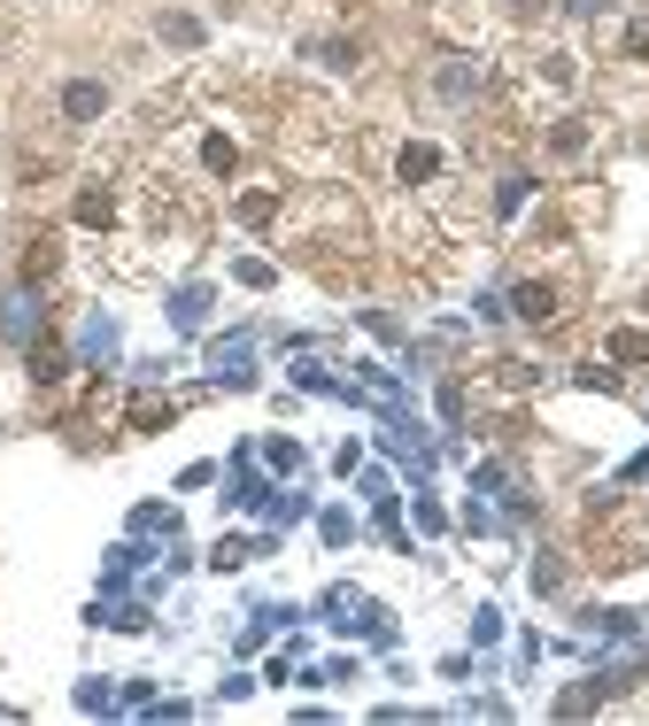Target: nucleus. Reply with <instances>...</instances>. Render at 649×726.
<instances>
[{"mask_svg":"<svg viewBox=\"0 0 649 726\" xmlns=\"http://www.w3.org/2000/svg\"><path fill=\"white\" fill-rule=\"evenodd\" d=\"M39 333H47V294H39V286H8V294H0V341H8V349H31Z\"/></svg>","mask_w":649,"mask_h":726,"instance_id":"f257e3e1","label":"nucleus"},{"mask_svg":"<svg viewBox=\"0 0 649 726\" xmlns=\"http://www.w3.org/2000/svg\"><path fill=\"white\" fill-rule=\"evenodd\" d=\"M209 379L232 386V394H248V386H256V333H224V341H209Z\"/></svg>","mask_w":649,"mask_h":726,"instance_id":"f03ea898","label":"nucleus"},{"mask_svg":"<svg viewBox=\"0 0 649 726\" xmlns=\"http://www.w3.org/2000/svg\"><path fill=\"white\" fill-rule=\"evenodd\" d=\"M224 511H263L271 503V480L256 472V448H232V464H224Z\"/></svg>","mask_w":649,"mask_h":726,"instance_id":"7ed1b4c3","label":"nucleus"},{"mask_svg":"<svg viewBox=\"0 0 649 726\" xmlns=\"http://www.w3.org/2000/svg\"><path fill=\"white\" fill-rule=\"evenodd\" d=\"M62 117H70V124H101V117H109V85H101V78H70V85H62Z\"/></svg>","mask_w":649,"mask_h":726,"instance_id":"20e7f679","label":"nucleus"},{"mask_svg":"<svg viewBox=\"0 0 649 726\" xmlns=\"http://www.w3.org/2000/svg\"><path fill=\"white\" fill-rule=\"evenodd\" d=\"M162 310H170V333H186V341H193V333L209 325V286L193 279V286H178V294H170Z\"/></svg>","mask_w":649,"mask_h":726,"instance_id":"39448f33","label":"nucleus"},{"mask_svg":"<svg viewBox=\"0 0 649 726\" xmlns=\"http://www.w3.org/2000/svg\"><path fill=\"white\" fill-rule=\"evenodd\" d=\"M140 572H148V548H140V542H117V548H109V564H101V595H124Z\"/></svg>","mask_w":649,"mask_h":726,"instance_id":"423d86ee","label":"nucleus"},{"mask_svg":"<svg viewBox=\"0 0 649 726\" xmlns=\"http://www.w3.org/2000/svg\"><path fill=\"white\" fill-rule=\"evenodd\" d=\"M117 349H124V333H117V317H86V333H78V363H117Z\"/></svg>","mask_w":649,"mask_h":726,"instance_id":"0eeeda50","label":"nucleus"},{"mask_svg":"<svg viewBox=\"0 0 649 726\" xmlns=\"http://www.w3.org/2000/svg\"><path fill=\"white\" fill-rule=\"evenodd\" d=\"M23 363H31V379H39V386H54V379H70L78 349H62V341H47V333H39V341L23 349Z\"/></svg>","mask_w":649,"mask_h":726,"instance_id":"6e6552de","label":"nucleus"},{"mask_svg":"<svg viewBox=\"0 0 649 726\" xmlns=\"http://www.w3.org/2000/svg\"><path fill=\"white\" fill-rule=\"evenodd\" d=\"M510 317H526V325H549V317H557V286H541V279L510 286Z\"/></svg>","mask_w":649,"mask_h":726,"instance_id":"1a4fd4ad","label":"nucleus"},{"mask_svg":"<svg viewBox=\"0 0 649 726\" xmlns=\"http://www.w3.org/2000/svg\"><path fill=\"white\" fill-rule=\"evenodd\" d=\"M580 626L603 634V642H642V611H619V603H611V611H588Z\"/></svg>","mask_w":649,"mask_h":726,"instance_id":"9d476101","label":"nucleus"},{"mask_svg":"<svg viewBox=\"0 0 649 726\" xmlns=\"http://www.w3.org/2000/svg\"><path fill=\"white\" fill-rule=\"evenodd\" d=\"M256 456H263V464H271L279 480H294V472H310V456H302V441H294V433H271V441H263Z\"/></svg>","mask_w":649,"mask_h":726,"instance_id":"9b49d317","label":"nucleus"},{"mask_svg":"<svg viewBox=\"0 0 649 726\" xmlns=\"http://www.w3.org/2000/svg\"><path fill=\"white\" fill-rule=\"evenodd\" d=\"M263 518H271V526H302V518H310V495H302V487H271Z\"/></svg>","mask_w":649,"mask_h":726,"instance_id":"f8f14e48","label":"nucleus"},{"mask_svg":"<svg viewBox=\"0 0 649 726\" xmlns=\"http://www.w3.org/2000/svg\"><path fill=\"white\" fill-rule=\"evenodd\" d=\"M395 171H402V185H426L433 171H441V148H426V140H418V148H402V163H395Z\"/></svg>","mask_w":649,"mask_h":726,"instance_id":"ddd939ff","label":"nucleus"},{"mask_svg":"<svg viewBox=\"0 0 649 726\" xmlns=\"http://www.w3.org/2000/svg\"><path fill=\"white\" fill-rule=\"evenodd\" d=\"M356 603H363V595L340 579V587H324V595H318V618H324V626H348V618H356Z\"/></svg>","mask_w":649,"mask_h":726,"instance_id":"4468645a","label":"nucleus"},{"mask_svg":"<svg viewBox=\"0 0 649 726\" xmlns=\"http://www.w3.org/2000/svg\"><path fill=\"white\" fill-rule=\"evenodd\" d=\"M132 534H162V542H178V511H170V503H140V511H132Z\"/></svg>","mask_w":649,"mask_h":726,"instance_id":"2eb2a0df","label":"nucleus"},{"mask_svg":"<svg viewBox=\"0 0 649 726\" xmlns=\"http://www.w3.org/2000/svg\"><path fill=\"white\" fill-rule=\"evenodd\" d=\"M318 534H324V548H348V542H356V511H340V503L318 511Z\"/></svg>","mask_w":649,"mask_h":726,"instance_id":"dca6fc26","label":"nucleus"},{"mask_svg":"<svg viewBox=\"0 0 649 726\" xmlns=\"http://www.w3.org/2000/svg\"><path fill=\"white\" fill-rule=\"evenodd\" d=\"M441 93H449V101H472V93H480V62H449V70H441Z\"/></svg>","mask_w":649,"mask_h":726,"instance_id":"f3484780","label":"nucleus"},{"mask_svg":"<svg viewBox=\"0 0 649 726\" xmlns=\"http://www.w3.org/2000/svg\"><path fill=\"white\" fill-rule=\"evenodd\" d=\"M410 518H418V534H449V511L433 503V487H418V495H410Z\"/></svg>","mask_w":649,"mask_h":726,"instance_id":"a211bd4d","label":"nucleus"},{"mask_svg":"<svg viewBox=\"0 0 649 726\" xmlns=\"http://www.w3.org/2000/svg\"><path fill=\"white\" fill-rule=\"evenodd\" d=\"M78 712H101V719H109V712H117V688H109L101 673H86V680H78Z\"/></svg>","mask_w":649,"mask_h":726,"instance_id":"6ab92c4d","label":"nucleus"},{"mask_svg":"<svg viewBox=\"0 0 649 726\" xmlns=\"http://www.w3.org/2000/svg\"><path fill=\"white\" fill-rule=\"evenodd\" d=\"M170 417H178V410H170V402H156V394H140V402H132V433H162Z\"/></svg>","mask_w":649,"mask_h":726,"instance_id":"aec40b11","label":"nucleus"},{"mask_svg":"<svg viewBox=\"0 0 649 726\" xmlns=\"http://www.w3.org/2000/svg\"><path fill=\"white\" fill-rule=\"evenodd\" d=\"M495 642H502V611L480 603V611H472V649H495Z\"/></svg>","mask_w":649,"mask_h":726,"instance_id":"412c9836","label":"nucleus"},{"mask_svg":"<svg viewBox=\"0 0 649 726\" xmlns=\"http://www.w3.org/2000/svg\"><path fill=\"white\" fill-rule=\"evenodd\" d=\"M109 216H117V201H109L101 185H86V193H78V224H109Z\"/></svg>","mask_w":649,"mask_h":726,"instance_id":"4be33fe9","label":"nucleus"},{"mask_svg":"<svg viewBox=\"0 0 649 726\" xmlns=\"http://www.w3.org/2000/svg\"><path fill=\"white\" fill-rule=\"evenodd\" d=\"M156 31L170 39V47H201V16H162Z\"/></svg>","mask_w":649,"mask_h":726,"instance_id":"5701e85b","label":"nucleus"},{"mask_svg":"<svg viewBox=\"0 0 649 726\" xmlns=\"http://www.w3.org/2000/svg\"><path fill=\"white\" fill-rule=\"evenodd\" d=\"M526 193H533V179H502V185H495V216H518Z\"/></svg>","mask_w":649,"mask_h":726,"instance_id":"b1692460","label":"nucleus"},{"mask_svg":"<svg viewBox=\"0 0 649 726\" xmlns=\"http://www.w3.org/2000/svg\"><path fill=\"white\" fill-rule=\"evenodd\" d=\"M279 216V193H240V224H271Z\"/></svg>","mask_w":649,"mask_h":726,"instance_id":"393cba45","label":"nucleus"},{"mask_svg":"<svg viewBox=\"0 0 649 726\" xmlns=\"http://www.w3.org/2000/svg\"><path fill=\"white\" fill-rule=\"evenodd\" d=\"M611 363H649V333H611Z\"/></svg>","mask_w":649,"mask_h":726,"instance_id":"a878e982","label":"nucleus"},{"mask_svg":"<svg viewBox=\"0 0 649 726\" xmlns=\"http://www.w3.org/2000/svg\"><path fill=\"white\" fill-rule=\"evenodd\" d=\"M201 163H209V171H217V179H224V171H232V163H240V155H232V140H224V132H217V140H201Z\"/></svg>","mask_w":649,"mask_h":726,"instance_id":"bb28decb","label":"nucleus"},{"mask_svg":"<svg viewBox=\"0 0 649 726\" xmlns=\"http://www.w3.org/2000/svg\"><path fill=\"white\" fill-rule=\"evenodd\" d=\"M232 279H240V286H271V279H279V271H271V263H263V255H240V263H232Z\"/></svg>","mask_w":649,"mask_h":726,"instance_id":"cd10ccee","label":"nucleus"},{"mask_svg":"<svg viewBox=\"0 0 649 726\" xmlns=\"http://www.w3.org/2000/svg\"><path fill=\"white\" fill-rule=\"evenodd\" d=\"M363 325H371V333H379V341H387V349H410V333H402V325H395V317H387V310H363Z\"/></svg>","mask_w":649,"mask_h":726,"instance_id":"c85d7f7f","label":"nucleus"},{"mask_svg":"<svg viewBox=\"0 0 649 726\" xmlns=\"http://www.w3.org/2000/svg\"><path fill=\"white\" fill-rule=\"evenodd\" d=\"M526 579H533V595H557V587H565V564H557V556H541Z\"/></svg>","mask_w":649,"mask_h":726,"instance_id":"c756f323","label":"nucleus"},{"mask_svg":"<svg viewBox=\"0 0 649 726\" xmlns=\"http://www.w3.org/2000/svg\"><path fill=\"white\" fill-rule=\"evenodd\" d=\"M318 54H324V70H356V39H324Z\"/></svg>","mask_w":649,"mask_h":726,"instance_id":"7c9ffc66","label":"nucleus"},{"mask_svg":"<svg viewBox=\"0 0 649 726\" xmlns=\"http://www.w3.org/2000/svg\"><path fill=\"white\" fill-rule=\"evenodd\" d=\"M580 386H596V394H619V371H603V363H588V371H572Z\"/></svg>","mask_w":649,"mask_h":726,"instance_id":"2f4dec72","label":"nucleus"},{"mask_svg":"<svg viewBox=\"0 0 649 726\" xmlns=\"http://www.w3.org/2000/svg\"><path fill=\"white\" fill-rule=\"evenodd\" d=\"M549 140H557V155H580V148H588V132H580V124H557Z\"/></svg>","mask_w":649,"mask_h":726,"instance_id":"473e14b6","label":"nucleus"},{"mask_svg":"<svg viewBox=\"0 0 649 726\" xmlns=\"http://www.w3.org/2000/svg\"><path fill=\"white\" fill-rule=\"evenodd\" d=\"M603 8H611V0H565V16H580V23H588V16H603Z\"/></svg>","mask_w":649,"mask_h":726,"instance_id":"72a5a7b5","label":"nucleus"},{"mask_svg":"<svg viewBox=\"0 0 649 726\" xmlns=\"http://www.w3.org/2000/svg\"><path fill=\"white\" fill-rule=\"evenodd\" d=\"M619 480H649V448H642V456H627V464H619Z\"/></svg>","mask_w":649,"mask_h":726,"instance_id":"f704fd0d","label":"nucleus"},{"mask_svg":"<svg viewBox=\"0 0 649 726\" xmlns=\"http://www.w3.org/2000/svg\"><path fill=\"white\" fill-rule=\"evenodd\" d=\"M627 54H649V23H635V31H627Z\"/></svg>","mask_w":649,"mask_h":726,"instance_id":"c9c22d12","label":"nucleus"},{"mask_svg":"<svg viewBox=\"0 0 649 726\" xmlns=\"http://www.w3.org/2000/svg\"><path fill=\"white\" fill-rule=\"evenodd\" d=\"M642 626H649V618H642Z\"/></svg>","mask_w":649,"mask_h":726,"instance_id":"e433bc0d","label":"nucleus"}]
</instances>
